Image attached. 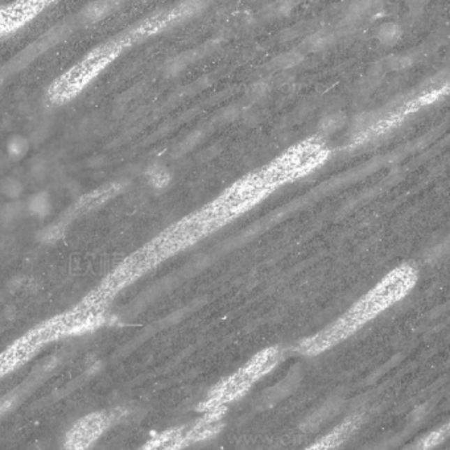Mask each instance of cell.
<instances>
[{
	"mask_svg": "<svg viewBox=\"0 0 450 450\" xmlns=\"http://www.w3.org/2000/svg\"><path fill=\"white\" fill-rule=\"evenodd\" d=\"M151 36L153 35L143 19L123 31L122 33L99 44L49 85L47 100L53 106H62L72 102L99 74L121 57L124 50Z\"/></svg>",
	"mask_w": 450,
	"mask_h": 450,
	"instance_id": "3957f363",
	"label": "cell"
},
{
	"mask_svg": "<svg viewBox=\"0 0 450 450\" xmlns=\"http://www.w3.org/2000/svg\"><path fill=\"white\" fill-rule=\"evenodd\" d=\"M449 436V424H444L417 441L412 450H432L442 444Z\"/></svg>",
	"mask_w": 450,
	"mask_h": 450,
	"instance_id": "8fae6325",
	"label": "cell"
},
{
	"mask_svg": "<svg viewBox=\"0 0 450 450\" xmlns=\"http://www.w3.org/2000/svg\"><path fill=\"white\" fill-rule=\"evenodd\" d=\"M269 90H271V82L267 80H260L250 86L247 96L253 100H259V99L266 97L269 93Z\"/></svg>",
	"mask_w": 450,
	"mask_h": 450,
	"instance_id": "e0dca14e",
	"label": "cell"
},
{
	"mask_svg": "<svg viewBox=\"0 0 450 450\" xmlns=\"http://www.w3.org/2000/svg\"><path fill=\"white\" fill-rule=\"evenodd\" d=\"M148 183L155 189H164L171 183V174L161 165H152L147 172Z\"/></svg>",
	"mask_w": 450,
	"mask_h": 450,
	"instance_id": "9a60e30c",
	"label": "cell"
},
{
	"mask_svg": "<svg viewBox=\"0 0 450 450\" xmlns=\"http://www.w3.org/2000/svg\"><path fill=\"white\" fill-rule=\"evenodd\" d=\"M111 424V417L105 411H96L82 416L66 432L62 450H90Z\"/></svg>",
	"mask_w": 450,
	"mask_h": 450,
	"instance_id": "8992f818",
	"label": "cell"
},
{
	"mask_svg": "<svg viewBox=\"0 0 450 450\" xmlns=\"http://www.w3.org/2000/svg\"><path fill=\"white\" fill-rule=\"evenodd\" d=\"M241 115V109H238L237 106H230L227 109H223L218 114V119L220 123H232L238 119V117Z\"/></svg>",
	"mask_w": 450,
	"mask_h": 450,
	"instance_id": "d6986e66",
	"label": "cell"
},
{
	"mask_svg": "<svg viewBox=\"0 0 450 450\" xmlns=\"http://www.w3.org/2000/svg\"><path fill=\"white\" fill-rule=\"evenodd\" d=\"M402 27L393 22L380 25L375 33L377 41L384 47H393L402 38Z\"/></svg>",
	"mask_w": 450,
	"mask_h": 450,
	"instance_id": "30bf717a",
	"label": "cell"
},
{
	"mask_svg": "<svg viewBox=\"0 0 450 450\" xmlns=\"http://www.w3.org/2000/svg\"><path fill=\"white\" fill-rule=\"evenodd\" d=\"M346 122V117L342 112H331L321 119L318 123L320 137L337 133Z\"/></svg>",
	"mask_w": 450,
	"mask_h": 450,
	"instance_id": "5bb4252c",
	"label": "cell"
},
{
	"mask_svg": "<svg viewBox=\"0 0 450 450\" xmlns=\"http://www.w3.org/2000/svg\"><path fill=\"white\" fill-rule=\"evenodd\" d=\"M109 322V312L80 300L72 308L27 330L0 352V380L27 365L50 343L96 331Z\"/></svg>",
	"mask_w": 450,
	"mask_h": 450,
	"instance_id": "7a4b0ae2",
	"label": "cell"
},
{
	"mask_svg": "<svg viewBox=\"0 0 450 450\" xmlns=\"http://www.w3.org/2000/svg\"><path fill=\"white\" fill-rule=\"evenodd\" d=\"M294 3L291 1H278L268 6L267 13L271 17H283L292 13Z\"/></svg>",
	"mask_w": 450,
	"mask_h": 450,
	"instance_id": "ac0fdd59",
	"label": "cell"
},
{
	"mask_svg": "<svg viewBox=\"0 0 450 450\" xmlns=\"http://www.w3.org/2000/svg\"><path fill=\"white\" fill-rule=\"evenodd\" d=\"M204 136H205L204 131H195L193 134L189 135L186 137V140L183 142V151H189L193 147L197 146L204 139Z\"/></svg>",
	"mask_w": 450,
	"mask_h": 450,
	"instance_id": "ffe728a7",
	"label": "cell"
},
{
	"mask_svg": "<svg viewBox=\"0 0 450 450\" xmlns=\"http://www.w3.org/2000/svg\"><path fill=\"white\" fill-rule=\"evenodd\" d=\"M336 41V35L328 31H318L306 37L304 41V49L306 52H321L330 47Z\"/></svg>",
	"mask_w": 450,
	"mask_h": 450,
	"instance_id": "7c38bea8",
	"label": "cell"
},
{
	"mask_svg": "<svg viewBox=\"0 0 450 450\" xmlns=\"http://www.w3.org/2000/svg\"><path fill=\"white\" fill-rule=\"evenodd\" d=\"M414 62V57L412 54H399V56H391L387 60L382 62L384 69L389 70H403L410 68Z\"/></svg>",
	"mask_w": 450,
	"mask_h": 450,
	"instance_id": "2e32d148",
	"label": "cell"
},
{
	"mask_svg": "<svg viewBox=\"0 0 450 450\" xmlns=\"http://www.w3.org/2000/svg\"><path fill=\"white\" fill-rule=\"evenodd\" d=\"M304 61V54L300 50H290L285 53H281L278 57H275L272 61L269 62L272 68L279 69V70H288L296 68Z\"/></svg>",
	"mask_w": 450,
	"mask_h": 450,
	"instance_id": "4fadbf2b",
	"label": "cell"
},
{
	"mask_svg": "<svg viewBox=\"0 0 450 450\" xmlns=\"http://www.w3.org/2000/svg\"><path fill=\"white\" fill-rule=\"evenodd\" d=\"M280 359L281 352L278 346H269L260 350L239 370L222 379L210 389L207 398L200 403L198 411L202 414L226 411L227 405L243 398L255 383L269 374L278 366Z\"/></svg>",
	"mask_w": 450,
	"mask_h": 450,
	"instance_id": "277c9868",
	"label": "cell"
},
{
	"mask_svg": "<svg viewBox=\"0 0 450 450\" xmlns=\"http://www.w3.org/2000/svg\"><path fill=\"white\" fill-rule=\"evenodd\" d=\"M417 271L404 263L377 283V285L352 305L341 317L316 334L304 338L296 346V352L306 357L325 353L342 341L350 338L366 324L399 303L414 290Z\"/></svg>",
	"mask_w": 450,
	"mask_h": 450,
	"instance_id": "6da1fadb",
	"label": "cell"
},
{
	"mask_svg": "<svg viewBox=\"0 0 450 450\" xmlns=\"http://www.w3.org/2000/svg\"><path fill=\"white\" fill-rule=\"evenodd\" d=\"M359 424H361L359 414L350 416L304 450H338L341 448L342 444L346 442V440L353 435L354 430H357Z\"/></svg>",
	"mask_w": 450,
	"mask_h": 450,
	"instance_id": "9c48e42d",
	"label": "cell"
},
{
	"mask_svg": "<svg viewBox=\"0 0 450 450\" xmlns=\"http://www.w3.org/2000/svg\"><path fill=\"white\" fill-rule=\"evenodd\" d=\"M53 4L47 0H28L0 6V38L20 31Z\"/></svg>",
	"mask_w": 450,
	"mask_h": 450,
	"instance_id": "52a82bcc",
	"label": "cell"
},
{
	"mask_svg": "<svg viewBox=\"0 0 450 450\" xmlns=\"http://www.w3.org/2000/svg\"><path fill=\"white\" fill-rule=\"evenodd\" d=\"M197 444L192 424L174 426L160 432L146 441L137 450H183Z\"/></svg>",
	"mask_w": 450,
	"mask_h": 450,
	"instance_id": "ba28073f",
	"label": "cell"
},
{
	"mask_svg": "<svg viewBox=\"0 0 450 450\" xmlns=\"http://www.w3.org/2000/svg\"><path fill=\"white\" fill-rule=\"evenodd\" d=\"M329 158V149L317 137H309L291 147L263 170L276 188L315 171Z\"/></svg>",
	"mask_w": 450,
	"mask_h": 450,
	"instance_id": "5b68a950",
	"label": "cell"
}]
</instances>
